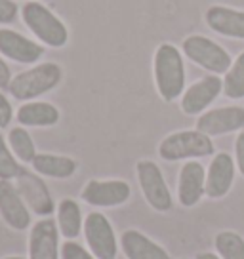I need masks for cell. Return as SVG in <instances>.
<instances>
[{
  "label": "cell",
  "instance_id": "6da1fadb",
  "mask_svg": "<svg viewBox=\"0 0 244 259\" xmlns=\"http://www.w3.org/2000/svg\"><path fill=\"white\" fill-rule=\"evenodd\" d=\"M153 74L158 96L166 103L176 101L185 92V65L183 56L174 44L164 42L155 50L153 57Z\"/></svg>",
  "mask_w": 244,
  "mask_h": 259
},
{
  "label": "cell",
  "instance_id": "7a4b0ae2",
  "mask_svg": "<svg viewBox=\"0 0 244 259\" xmlns=\"http://www.w3.org/2000/svg\"><path fill=\"white\" fill-rule=\"evenodd\" d=\"M21 17L27 29L48 48H63L69 42V29L59 17L42 2H25Z\"/></svg>",
  "mask_w": 244,
  "mask_h": 259
},
{
  "label": "cell",
  "instance_id": "3957f363",
  "mask_svg": "<svg viewBox=\"0 0 244 259\" xmlns=\"http://www.w3.org/2000/svg\"><path fill=\"white\" fill-rule=\"evenodd\" d=\"M63 71L57 63H38L16 74L8 86L10 96L17 101H33L36 97L48 94L61 82Z\"/></svg>",
  "mask_w": 244,
  "mask_h": 259
},
{
  "label": "cell",
  "instance_id": "277c9868",
  "mask_svg": "<svg viewBox=\"0 0 244 259\" xmlns=\"http://www.w3.org/2000/svg\"><path fill=\"white\" fill-rule=\"evenodd\" d=\"M158 154L162 160H195L214 154V141L198 130L174 132L160 141Z\"/></svg>",
  "mask_w": 244,
  "mask_h": 259
},
{
  "label": "cell",
  "instance_id": "5b68a950",
  "mask_svg": "<svg viewBox=\"0 0 244 259\" xmlns=\"http://www.w3.org/2000/svg\"><path fill=\"white\" fill-rule=\"evenodd\" d=\"M183 56L212 74H225L233 59L225 48L202 34H191L181 44Z\"/></svg>",
  "mask_w": 244,
  "mask_h": 259
},
{
  "label": "cell",
  "instance_id": "8992f818",
  "mask_svg": "<svg viewBox=\"0 0 244 259\" xmlns=\"http://www.w3.org/2000/svg\"><path fill=\"white\" fill-rule=\"evenodd\" d=\"M136 174L147 204L156 211H170L174 198L158 164L153 160H139L136 164Z\"/></svg>",
  "mask_w": 244,
  "mask_h": 259
},
{
  "label": "cell",
  "instance_id": "52a82bcc",
  "mask_svg": "<svg viewBox=\"0 0 244 259\" xmlns=\"http://www.w3.org/2000/svg\"><path fill=\"white\" fill-rule=\"evenodd\" d=\"M84 236L96 259H114L118 251L116 235L111 221L101 211H90L84 219Z\"/></svg>",
  "mask_w": 244,
  "mask_h": 259
},
{
  "label": "cell",
  "instance_id": "ba28073f",
  "mask_svg": "<svg viewBox=\"0 0 244 259\" xmlns=\"http://www.w3.org/2000/svg\"><path fill=\"white\" fill-rule=\"evenodd\" d=\"M132 189L122 179H90L82 189V200L96 208H114L130 200Z\"/></svg>",
  "mask_w": 244,
  "mask_h": 259
},
{
  "label": "cell",
  "instance_id": "9c48e42d",
  "mask_svg": "<svg viewBox=\"0 0 244 259\" xmlns=\"http://www.w3.org/2000/svg\"><path fill=\"white\" fill-rule=\"evenodd\" d=\"M16 187L23 196L25 204L29 206V210H33L36 215L48 218L54 213V208H56L54 198H52L46 183L42 181L36 171H29L23 168L16 178Z\"/></svg>",
  "mask_w": 244,
  "mask_h": 259
},
{
  "label": "cell",
  "instance_id": "30bf717a",
  "mask_svg": "<svg viewBox=\"0 0 244 259\" xmlns=\"http://www.w3.org/2000/svg\"><path fill=\"white\" fill-rule=\"evenodd\" d=\"M196 130L206 134L208 138L225 136L231 132H242L244 107H220V109L204 111L196 120Z\"/></svg>",
  "mask_w": 244,
  "mask_h": 259
},
{
  "label": "cell",
  "instance_id": "8fae6325",
  "mask_svg": "<svg viewBox=\"0 0 244 259\" xmlns=\"http://www.w3.org/2000/svg\"><path fill=\"white\" fill-rule=\"evenodd\" d=\"M223 92V80L218 74H208L191 84L181 96V111L189 116L202 114Z\"/></svg>",
  "mask_w": 244,
  "mask_h": 259
},
{
  "label": "cell",
  "instance_id": "7c38bea8",
  "mask_svg": "<svg viewBox=\"0 0 244 259\" xmlns=\"http://www.w3.org/2000/svg\"><path fill=\"white\" fill-rule=\"evenodd\" d=\"M0 218L14 231H25L31 225V211L12 179H0Z\"/></svg>",
  "mask_w": 244,
  "mask_h": 259
},
{
  "label": "cell",
  "instance_id": "4fadbf2b",
  "mask_svg": "<svg viewBox=\"0 0 244 259\" xmlns=\"http://www.w3.org/2000/svg\"><path fill=\"white\" fill-rule=\"evenodd\" d=\"M206 194V170L198 160H187L178 178V200L183 208H193Z\"/></svg>",
  "mask_w": 244,
  "mask_h": 259
},
{
  "label": "cell",
  "instance_id": "5bb4252c",
  "mask_svg": "<svg viewBox=\"0 0 244 259\" xmlns=\"http://www.w3.org/2000/svg\"><path fill=\"white\" fill-rule=\"evenodd\" d=\"M57 221L44 218L36 221L29 235V259H59Z\"/></svg>",
  "mask_w": 244,
  "mask_h": 259
},
{
  "label": "cell",
  "instance_id": "9a60e30c",
  "mask_svg": "<svg viewBox=\"0 0 244 259\" xmlns=\"http://www.w3.org/2000/svg\"><path fill=\"white\" fill-rule=\"evenodd\" d=\"M44 54L38 42L23 36L14 29H0V56L8 57L16 63H36Z\"/></svg>",
  "mask_w": 244,
  "mask_h": 259
},
{
  "label": "cell",
  "instance_id": "2e32d148",
  "mask_svg": "<svg viewBox=\"0 0 244 259\" xmlns=\"http://www.w3.org/2000/svg\"><path fill=\"white\" fill-rule=\"evenodd\" d=\"M235 181V158L229 153L214 154L206 171V196L212 200L223 198Z\"/></svg>",
  "mask_w": 244,
  "mask_h": 259
},
{
  "label": "cell",
  "instance_id": "e0dca14e",
  "mask_svg": "<svg viewBox=\"0 0 244 259\" xmlns=\"http://www.w3.org/2000/svg\"><path fill=\"white\" fill-rule=\"evenodd\" d=\"M204 21L212 31L221 36L244 40V10L214 4L206 10Z\"/></svg>",
  "mask_w": 244,
  "mask_h": 259
},
{
  "label": "cell",
  "instance_id": "ac0fdd59",
  "mask_svg": "<svg viewBox=\"0 0 244 259\" xmlns=\"http://www.w3.org/2000/svg\"><path fill=\"white\" fill-rule=\"evenodd\" d=\"M120 248L128 259H172L170 253L160 244L153 242L149 236L136 229L122 233Z\"/></svg>",
  "mask_w": 244,
  "mask_h": 259
},
{
  "label": "cell",
  "instance_id": "d6986e66",
  "mask_svg": "<svg viewBox=\"0 0 244 259\" xmlns=\"http://www.w3.org/2000/svg\"><path fill=\"white\" fill-rule=\"evenodd\" d=\"M16 118L23 128H48L59 122V109L48 101H27L17 109Z\"/></svg>",
  "mask_w": 244,
  "mask_h": 259
},
{
  "label": "cell",
  "instance_id": "ffe728a7",
  "mask_svg": "<svg viewBox=\"0 0 244 259\" xmlns=\"http://www.w3.org/2000/svg\"><path fill=\"white\" fill-rule=\"evenodd\" d=\"M33 170L38 176L54 179H67L74 176L76 171V160L71 156H63V154H52V153H38L31 162Z\"/></svg>",
  "mask_w": 244,
  "mask_h": 259
},
{
  "label": "cell",
  "instance_id": "44dd1931",
  "mask_svg": "<svg viewBox=\"0 0 244 259\" xmlns=\"http://www.w3.org/2000/svg\"><path fill=\"white\" fill-rule=\"evenodd\" d=\"M57 229L65 240H74L82 231V210L73 198H63L57 204Z\"/></svg>",
  "mask_w": 244,
  "mask_h": 259
},
{
  "label": "cell",
  "instance_id": "7402d4cb",
  "mask_svg": "<svg viewBox=\"0 0 244 259\" xmlns=\"http://www.w3.org/2000/svg\"><path fill=\"white\" fill-rule=\"evenodd\" d=\"M8 145L12 149V153L19 162L23 164H31L36 156V147L34 141L31 138V134L23 128V126H16V128L10 130L8 134Z\"/></svg>",
  "mask_w": 244,
  "mask_h": 259
},
{
  "label": "cell",
  "instance_id": "603a6c76",
  "mask_svg": "<svg viewBox=\"0 0 244 259\" xmlns=\"http://www.w3.org/2000/svg\"><path fill=\"white\" fill-rule=\"evenodd\" d=\"M223 94L229 99L244 97V52H240L223 76Z\"/></svg>",
  "mask_w": 244,
  "mask_h": 259
},
{
  "label": "cell",
  "instance_id": "cb8c5ba5",
  "mask_svg": "<svg viewBox=\"0 0 244 259\" xmlns=\"http://www.w3.org/2000/svg\"><path fill=\"white\" fill-rule=\"evenodd\" d=\"M221 259H244V238L235 231H221L214 238Z\"/></svg>",
  "mask_w": 244,
  "mask_h": 259
},
{
  "label": "cell",
  "instance_id": "d4e9b609",
  "mask_svg": "<svg viewBox=\"0 0 244 259\" xmlns=\"http://www.w3.org/2000/svg\"><path fill=\"white\" fill-rule=\"evenodd\" d=\"M23 170L12 149H8V143L0 132V179H16L19 171Z\"/></svg>",
  "mask_w": 244,
  "mask_h": 259
},
{
  "label": "cell",
  "instance_id": "484cf974",
  "mask_svg": "<svg viewBox=\"0 0 244 259\" xmlns=\"http://www.w3.org/2000/svg\"><path fill=\"white\" fill-rule=\"evenodd\" d=\"M59 257L61 259H96L94 253L88 251L84 246H80L74 240H65L59 248Z\"/></svg>",
  "mask_w": 244,
  "mask_h": 259
},
{
  "label": "cell",
  "instance_id": "4316f807",
  "mask_svg": "<svg viewBox=\"0 0 244 259\" xmlns=\"http://www.w3.org/2000/svg\"><path fill=\"white\" fill-rule=\"evenodd\" d=\"M19 8L14 0H0V25H10L17 19Z\"/></svg>",
  "mask_w": 244,
  "mask_h": 259
},
{
  "label": "cell",
  "instance_id": "83f0119b",
  "mask_svg": "<svg viewBox=\"0 0 244 259\" xmlns=\"http://www.w3.org/2000/svg\"><path fill=\"white\" fill-rule=\"evenodd\" d=\"M14 118V109H12V103L8 101V97L0 92V130L8 128V124Z\"/></svg>",
  "mask_w": 244,
  "mask_h": 259
},
{
  "label": "cell",
  "instance_id": "f1b7e54d",
  "mask_svg": "<svg viewBox=\"0 0 244 259\" xmlns=\"http://www.w3.org/2000/svg\"><path fill=\"white\" fill-rule=\"evenodd\" d=\"M235 164L240 176L244 178V130L238 132V136L235 139Z\"/></svg>",
  "mask_w": 244,
  "mask_h": 259
},
{
  "label": "cell",
  "instance_id": "f546056e",
  "mask_svg": "<svg viewBox=\"0 0 244 259\" xmlns=\"http://www.w3.org/2000/svg\"><path fill=\"white\" fill-rule=\"evenodd\" d=\"M12 71H10L8 63L4 61V57H0V90H8L10 82H12Z\"/></svg>",
  "mask_w": 244,
  "mask_h": 259
},
{
  "label": "cell",
  "instance_id": "4dcf8cb0",
  "mask_svg": "<svg viewBox=\"0 0 244 259\" xmlns=\"http://www.w3.org/2000/svg\"><path fill=\"white\" fill-rule=\"evenodd\" d=\"M196 259H221L220 255H216V253H210V251H202V253H198Z\"/></svg>",
  "mask_w": 244,
  "mask_h": 259
},
{
  "label": "cell",
  "instance_id": "1f68e13d",
  "mask_svg": "<svg viewBox=\"0 0 244 259\" xmlns=\"http://www.w3.org/2000/svg\"><path fill=\"white\" fill-rule=\"evenodd\" d=\"M2 259H25V257H19V255H8V257H2ZM29 259V257H27Z\"/></svg>",
  "mask_w": 244,
  "mask_h": 259
}]
</instances>
